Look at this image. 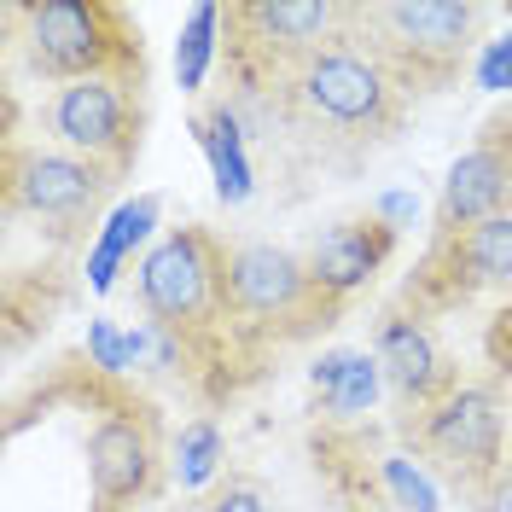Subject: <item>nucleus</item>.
<instances>
[{"mask_svg":"<svg viewBox=\"0 0 512 512\" xmlns=\"http://www.w3.org/2000/svg\"><path fill=\"white\" fill-rule=\"evenodd\" d=\"M483 12L478 0H367L344 6V30L396 76V88L408 99L448 94L483 41Z\"/></svg>","mask_w":512,"mask_h":512,"instance_id":"1","label":"nucleus"},{"mask_svg":"<svg viewBox=\"0 0 512 512\" xmlns=\"http://www.w3.org/2000/svg\"><path fill=\"white\" fill-rule=\"evenodd\" d=\"M280 94H286V111L315 140L344 146V152H373L408 123V94L350 30L332 47H320Z\"/></svg>","mask_w":512,"mask_h":512,"instance_id":"2","label":"nucleus"},{"mask_svg":"<svg viewBox=\"0 0 512 512\" xmlns=\"http://www.w3.org/2000/svg\"><path fill=\"white\" fill-rule=\"evenodd\" d=\"M30 70L53 88L94 76H140V30L105 0H30L18 6Z\"/></svg>","mask_w":512,"mask_h":512,"instance_id":"3","label":"nucleus"},{"mask_svg":"<svg viewBox=\"0 0 512 512\" xmlns=\"http://www.w3.org/2000/svg\"><path fill=\"white\" fill-rule=\"evenodd\" d=\"M227 64L245 88H286L320 47L344 35L338 0H239L227 6Z\"/></svg>","mask_w":512,"mask_h":512,"instance_id":"4","label":"nucleus"},{"mask_svg":"<svg viewBox=\"0 0 512 512\" xmlns=\"http://www.w3.org/2000/svg\"><path fill=\"white\" fill-rule=\"evenodd\" d=\"M414 443L454 489L483 501V489L507 472V408L489 384H460L419 414Z\"/></svg>","mask_w":512,"mask_h":512,"instance_id":"5","label":"nucleus"},{"mask_svg":"<svg viewBox=\"0 0 512 512\" xmlns=\"http://www.w3.org/2000/svg\"><path fill=\"white\" fill-rule=\"evenodd\" d=\"M140 76H94V82H70L53 88L41 105V128L53 134L59 152L105 163L117 181L140 152Z\"/></svg>","mask_w":512,"mask_h":512,"instance_id":"6","label":"nucleus"},{"mask_svg":"<svg viewBox=\"0 0 512 512\" xmlns=\"http://www.w3.org/2000/svg\"><path fill=\"white\" fill-rule=\"evenodd\" d=\"M117 175L94 158H76L59 146H12L6 152V210L30 216L47 233H76L105 210Z\"/></svg>","mask_w":512,"mask_h":512,"instance_id":"7","label":"nucleus"},{"mask_svg":"<svg viewBox=\"0 0 512 512\" xmlns=\"http://www.w3.org/2000/svg\"><path fill=\"white\" fill-rule=\"evenodd\" d=\"M140 303L163 332H204L222 303V245L204 227H175L140 262Z\"/></svg>","mask_w":512,"mask_h":512,"instance_id":"8","label":"nucleus"},{"mask_svg":"<svg viewBox=\"0 0 512 512\" xmlns=\"http://www.w3.org/2000/svg\"><path fill=\"white\" fill-rule=\"evenodd\" d=\"M512 286V216L478 222L466 233L431 239V256L419 262L408 303L425 320V309H454L478 291H507Z\"/></svg>","mask_w":512,"mask_h":512,"instance_id":"9","label":"nucleus"},{"mask_svg":"<svg viewBox=\"0 0 512 512\" xmlns=\"http://www.w3.org/2000/svg\"><path fill=\"white\" fill-rule=\"evenodd\" d=\"M222 303L239 320H297L320 309L303 256L268 239H239L222 245Z\"/></svg>","mask_w":512,"mask_h":512,"instance_id":"10","label":"nucleus"},{"mask_svg":"<svg viewBox=\"0 0 512 512\" xmlns=\"http://www.w3.org/2000/svg\"><path fill=\"white\" fill-rule=\"evenodd\" d=\"M88 483L99 512H123L158 483V425L140 402H117L94 419L88 437Z\"/></svg>","mask_w":512,"mask_h":512,"instance_id":"11","label":"nucleus"},{"mask_svg":"<svg viewBox=\"0 0 512 512\" xmlns=\"http://www.w3.org/2000/svg\"><path fill=\"white\" fill-rule=\"evenodd\" d=\"M507 204H512V117H495L454 158V169H448L431 239H448V233H466V227H478V222H495V216H507Z\"/></svg>","mask_w":512,"mask_h":512,"instance_id":"12","label":"nucleus"},{"mask_svg":"<svg viewBox=\"0 0 512 512\" xmlns=\"http://www.w3.org/2000/svg\"><path fill=\"white\" fill-rule=\"evenodd\" d=\"M373 350H379V367H384V384L402 408H437L448 390H460L454 367H448L437 332L425 326L419 315L408 309H384L379 326H373Z\"/></svg>","mask_w":512,"mask_h":512,"instance_id":"13","label":"nucleus"},{"mask_svg":"<svg viewBox=\"0 0 512 512\" xmlns=\"http://www.w3.org/2000/svg\"><path fill=\"white\" fill-rule=\"evenodd\" d=\"M396 245V233L373 216H355V222H332L315 245L303 251V268H309V286H315L320 309L344 303L355 286H367L384 268V256Z\"/></svg>","mask_w":512,"mask_h":512,"instance_id":"14","label":"nucleus"},{"mask_svg":"<svg viewBox=\"0 0 512 512\" xmlns=\"http://www.w3.org/2000/svg\"><path fill=\"white\" fill-rule=\"evenodd\" d=\"M192 512H274L268 507V495L256 489V483H245V478H227V483H216L204 501Z\"/></svg>","mask_w":512,"mask_h":512,"instance_id":"15","label":"nucleus"},{"mask_svg":"<svg viewBox=\"0 0 512 512\" xmlns=\"http://www.w3.org/2000/svg\"><path fill=\"white\" fill-rule=\"evenodd\" d=\"M483 501H489V512H512V466L489 483V489H483Z\"/></svg>","mask_w":512,"mask_h":512,"instance_id":"16","label":"nucleus"}]
</instances>
